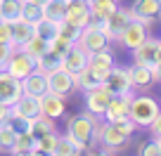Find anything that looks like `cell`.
Here are the masks:
<instances>
[{
  "instance_id": "6da1fadb",
  "label": "cell",
  "mask_w": 161,
  "mask_h": 156,
  "mask_svg": "<svg viewBox=\"0 0 161 156\" xmlns=\"http://www.w3.org/2000/svg\"><path fill=\"white\" fill-rule=\"evenodd\" d=\"M97 116L90 111H83V114H76L69 118L66 123V135L86 151L90 144H95V130H97Z\"/></svg>"
},
{
  "instance_id": "7a4b0ae2",
  "label": "cell",
  "mask_w": 161,
  "mask_h": 156,
  "mask_svg": "<svg viewBox=\"0 0 161 156\" xmlns=\"http://www.w3.org/2000/svg\"><path fill=\"white\" fill-rule=\"evenodd\" d=\"M159 102L149 95H133L130 100V109H128V116L130 121L135 123L137 128H149V123L154 121V116L159 114Z\"/></svg>"
},
{
  "instance_id": "3957f363",
  "label": "cell",
  "mask_w": 161,
  "mask_h": 156,
  "mask_svg": "<svg viewBox=\"0 0 161 156\" xmlns=\"http://www.w3.org/2000/svg\"><path fill=\"white\" fill-rule=\"evenodd\" d=\"M128 140H130V137L123 135V132L116 128V123H111V121H102V123H97V130H95V144H100L104 154H111V151L123 149V147L128 144Z\"/></svg>"
},
{
  "instance_id": "277c9868",
  "label": "cell",
  "mask_w": 161,
  "mask_h": 156,
  "mask_svg": "<svg viewBox=\"0 0 161 156\" xmlns=\"http://www.w3.org/2000/svg\"><path fill=\"white\" fill-rule=\"evenodd\" d=\"M76 45L83 47L88 55L109 45V38H107L104 31H102V21H100V19H90V21H88V26H83V29H80L78 38H76Z\"/></svg>"
},
{
  "instance_id": "5b68a950",
  "label": "cell",
  "mask_w": 161,
  "mask_h": 156,
  "mask_svg": "<svg viewBox=\"0 0 161 156\" xmlns=\"http://www.w3.org/2000/svg\"><path fill=\"white\" fill-rule=\"evenodd\" d=\"M147 35H149V26H147L145 21H140V19H135V17H133V19L128 21V26L121 31L119 43L126 47V50L133 52L137 45H142V43L147 40Z\"/></svg>"
},
{
  "instance_id": "8992f818",
  "label": "cell",
  "mask_w": 161,
  "mask_h": 156,
  "mask_svg": "<svg viewBox=\"0 0 161 156\" xmlns=\"http://www.w3.org/2000/svg\"><path fill=\"white\" fill-rule=\"evenodd\" d=\"M133 19V12H130V7H116L114 12H111L109 17H107L104 21H102V31H104V35L109 38V40H119V35H121V31L128 26V21Z\"/></svg>"
},
{
  "instance_id": "52a82bcc",
  "label": "cell",
  "mask_w": 161,
  "mask_h": 156,
  "mask_svg": "<svg viewBox=\"0 0 161 156\" xmlns=\"http://www.w3.org/2000/svg\"><path fill=\"white\" fill-rule=\"evenodd\" d=\"M3 71H7L12 78H17V81H24L31 71H36V59H31V57L24 55L19 47H14V52L10 55V59H7V64H5Z\"/></svg>"
},
{
  "instance_id": "ba28073f",
  "label": "cell",
  "mask_w": 161,
  "mask_h": 156,
  "mask_svg": "<svg viewBox=\"0 0 161 156\" xmlns=\"http://www.w3.org/2000/svg\"><path fill=\"white\" fill-rule=\"evenodd\" d=\"M111 97H114V92L107 88V83H100L97 88L86 90V109L90 111V114H95L97 118H102V116H104V109H107V104H109Z\"/></svg>"
},
{
  "instance_id": "9c48e42d",
  "label": "cell",
  "mask_w": 161,
  "mask_h": 156,
  "mask_svg": "<svg viewBox=\"0 0 161 156\" xmlns=\"http://www.w3.org/2000/svg\"><path fill=\"white\" fill-rule=\"evenodd\" d=\"M45 76H47V90H50V92H57V95L66 97V95H71V92L76 90L74 73L66 71L64 66H59V69L50 71V73H45Z\"/></svg>"
},
{
  "instance_id": "30bf717a",
  "label": "cell",
  "mask_w": 161,
  "mask_h": 156,
  "mask_svg": "<svg viewBox=\"0 0 161 156\" xmlns=\"http://www.w3.org/2000/svg\"><path fill=\"white\" fill-rule=\"evenodd\" d=\"M12 109V121L14 123H29V121H33L36 116L40 114V104H38V100L36 97H29V95H21L19 100L14 102V104L10 106Z\"/></svg>"
},
{
  "instance_id": "8fae6325",
  "label": "cell",
  "mask_w": 161,
  "mask_h": 156,
  "mask_svg": "<svg viewBox=\"0 0 161 156\" xmlns=\"http://www.w3.org/2000/svg\"><path fill=\"white\" fill-rule=\"evenodd\" d=\"M90 19L92 14H90V3L88 0H66V14H64L66 24L83 29V26H88Z\"/></svg>"
},
{
  "instance_id": "7c38bea8",
  "label": "cell",
  "mask_w": 161,
  "mask_h": 156,
  "mask_svg": "<svg viewBox=\"0 0 161 156\" xmlns=\"http://www.w3.org/2000/svg\"><path fill=\"white\" fill-rule=\"evenodd\" d=\"M130 100H133V90L130 92H121V95H114L109 100V104H107L104 109V121H121V118H126L128 116V109H130Z\"/></svg>"
},
{
  "instance_id": "4fadbf2b",
  "label": "cell",
  "mask_w": 161,
  "mask_h": 156,
  "mask_svg": "<svg viewBox=\"0 0 161 156\" xmlns=\"http://www.w3.org/2000/svg\"><path fill=\"white\" fill-rule=\"evenodd\" d=\"M107 73L109 71L104 69H95V66H83L80 71H76L74 78H76V90H90V88H97L100 83L107 81Z\"/></svg>"
},
{
  "instance_id": "5bb4252c",
  "label": "cell",
  "mask_w": 161,
  "mask_h": 156,
  "mask_svg": "<svg viewBox=\"0 0 161 156\" xmlns=\"http://www.w3.org/2000/svg\"><path fill=\"white\" fill-rule=\"evenodd\" d=\"M107 88H109L114 95H121V92H130L133 90V81H130V71L123 69V66H111L109 73H107Z\"/></svg>"
},
{
  "instance_id": "9a60e30c",
  "label": "cell",
  "mask_w": 161,
  "mask_h": 156,
  "mask_svg": "<svg viewBox=\"0 0 161 156\" xmlns=\"http://www.w3.org/2000/svg\"><path fill=\"white\" fill-rule=\"evenodd\" d=\"M38 104H40V114L43 116H50V118H62L66 111V102L62 95H57V92H50L47 90L43 97H38Z\"/></svg>"
},
{
  "instance_id": "2e32d148",
  "label": "cell",
  "mask_w": 161,
  "mask_h": 156,
  "mask_svg": "<svg viewBox=\"0 0 161 156\" xmlns=\"http://www.w3.org/2000/svg\"><path fill=\"white\" fill-rule=\"evenodd\" d=\"M130 12H133L135 19H140L147 26H152V21L161 14V0H135L130 5Z\"/></svg>"
},
{
  "instance_id": "e0dca14e",
  "label": "cell",
  "mask_w": 161,
  "mask_h": 156,
  "mask_svg": "<svg viewBox=\"0 0 161 156\" xmlns=\"http://www.w3.org/2000/svg\"><path fill=\"white\" fill-rule=\"evenodd\" d=\"M21 95H24V90H21V81L12 78L7 71H0V102H5V104L12 106Z\"/></svg>"
},
{
  "instance_id": "ac0fdd59",
  "label": "cell",
  "mask_w": 161,
  "mask_h": 156,
  "mask_svg": "<svg viewBox=\"0 0 161 156\" xmlns=\"http://www.w3.org/2000/svg\"><path fill=\"white\" fill-rule=\"evenodd\" d=\"M21 90H24V95H29V97H43L47 92V76L43 73V71H31L29 76H26L24 81H21Z\"/></svg>"
},
{
  "instance_id": "d6986e66",
  "label": "cell",
  "mask_w": 161,
  "mask_h": 156,
  "mask_svg": "<svg viewBox=\"0 0 161 156\" xmlns=\"http://www.w3.org/2000/svg\"><path fill=\"white\" fill-rule=\"evenodd\" d=\"M10 154L14 156H31L36 154V132L29 130V128H17V137H14V144H12Z\"/></svg>"
},
{
  "instance_id": "ffe728a7",
  "label": "cell",
  "mask_w": 161,
  "mask_h": 156,
  "mask_svg": "<svg viewBox=\"0 0 161 156\" xmlns=\"http://www.w3.org/2000/svg\"><path fill=\"white\" fill-rule=\"evenodd\" d=\"M156 47H159V40L147 35V40L133 50V64L154 66V64H156Z\"/></svg>"
},
{
  "instance_id": "44dd1931",
  "label": "cell",
  "mask_w": 161,
  "mask_h": 156,
  "mask_svg": "<svg viewBox=\"0 0 161 156\" xmlns=\"http://www.w3.org/2000/svg\"><path fill=\"white\" fill-rule=\"evenodd\" d=\"M62 66H64L66 71H71V73L80 71L83 66H88V52L83 50V47H78V45L74 43V45H71L69 50L64 52V59H62Z\"/></svg>"
},
{
  "instance_id": "7402d4cb",
  "label": "cell",
  "mask_w": 161,
  "mask_h": 156,
  "mask_svg": "<svg viewBox=\"0 0 161 156\" xmlns=\"http://www.w3.org/2000/svg\"><path fill=\"white\" fill-rule=\"evenodd\" d=\"M31 35H36V24H33V21L21 19V17L12 21V43H14V47L24 45Z\"/></svg>"
},
{
  "instance_id": "603a6c76",
  "label": "cell",
  "mask_w": 161,
  "mask_h": 156,
  "mask_svg": "<svg viewBox=\"0 0 161 156\" xmlns=\"http://www.w3.org/2000/svg\"><path fill=\"white\" fill-rule=\"evenodd\" d=\"M19 50L24 52V55H29L31 59H40V57H43L47 50H50V40L36 33V35H31V38L24 43V45H19Z\"/></svg>"
},
{
  "instance_id": "cb8c5ba5",
  "label": "cell",
  "mask_w": 161,
  "mask_h": 156,
  "mask_svg": "<svg viewBox=\"0 0 161 156\" xmlns=\"http://www.w3.org/2000/svg\"><path fill=\"white\" fill-rule=\"evenodd\" d=\"M66 14V0H45L43 5V19L52 21V24H62Z\"/></svg>"
},
{
  "instance_id": "d4e9b609",
  "label": "cell",
  "mask_w": 161,
  "mask_h": 156,
  "mask_svg": "<svg viewBox=\"0 0 161 156\" xmlns=\"http://www.w3.org/2000/svg\"><path fill=\"white\" fill-rule=\"evenodd\" d=\"M128 71H130V81H133V88H149L152 83H154V71H152V66L133 64Z\"/></svg>"
},
{
  "instance_id": "484cf974",
  "label": "cell",
  "mask_w": 161,
  "mask_h": 156,
  "mask_svg": "<svg viewBox=\"0 0 161 156\" xmlns=\"http://www.w3.org/2000/svg\"><path fill=\"white\" fill-rule=\"evenodd\" d=\"M88 3H90L92 19H100V21H104L107 17L119 7V0H88Z\"/></svg>"
},
{
  "instance_id": "4316f807",
  "label": "cell",
  "mask_w": 161,
  "mask_h": 156,
  "mask_svg": "<svg viewBox=\"0 0 161 156\" xmlns=\"http://www.w3.org/2000/svg\"><path fill=\"white\" fill-rule=\"evenodd\" d=\"M88 66L109 71L111 66H114V55H111V50H109V47H102V50L90 52V55H88Z\"/></svg>"
},
{
  "instance_id": "83f0119b",
  "label": "cell",
  "mask_w": 161,
  "mask_h": 156,
  "mask_svg": "<svg viewBox=\"0 0 161 156\" xmlns=\"http://www.w3.org/2000/svg\"><path fill=\"white\" fill-rule=\"evenodd\" d=\"M76 154H83V149H80L69 135H59L57 137V144H55L52 156H76Z\"/></svg>"
},
{
  "instance_id": "f1b7e54d",
  "label": "cell",
  "mask_w": 161,
  "mask_h": 156,
  "mask_svg": "<svg viewBox=\"0 0 161 156\" xmlns=\"http://www.w3.org/2000/svg\"><path fill=\"white\" fill-rule=\"evenodd\" d=\"M14 137H17V123L12 118L0 123V151H10L14 144Z\"/></svg>"
},
{
  "instance_id": "f546056e",
  "label": "cell",
  "mask_w": 161,
  "mask_h": 156,
  "mask_svg": "<svg viewBox=\"0 0 161 156\" xmlns=\"http://www.w3.org/2000/svg\"><path fill=\"white\" fill-rule=\"evenodd\" d=\"M62 59H64L62 55L47 50L45 55L40 57V59H36V69L43 71V73H50V71H55V69H59V66H62Z\"/></svg>"
},
{
  "instance_id": "4dcf8cb0",
  "label": "cell",
  "mask_w": 161,
  "mask_h": 156,
  "mask_svg": "<svg viewBox=\"0 0 161 156\" xmlns=\"http://www.w3.org/2000/svg\"><path fill=\"white\" fill-rule=\"evenodd\" d=\"M57 132H43V135H36V154H52L57 144Z\"/></svg>"
},
{
  "instance_id": "1f68e13d",
  "label": "cell",
  "mask_w": 161,
  "mask_h": 156,
  "mask_svg": "<svg viewBox=\"0 0 161 156\" xmlns=\"http://www.w3.org/2000/svg\"><path fill=\"white\" fill-rule=\"evenodd\" d=\"M21 17V0H0V19L14 21Z\"/></svg>"
},
{
  "instance_id": "d6a6232c",
  "label": "cell",
  "mask_w": 161,
  "mask_h": 156,
  "mask_svg": "<svg viewBox=\"0 0 161 156\" xmlns=\"http://www.w3.org/2000/svg\"><path fill=\"white\" fill-rule=\"evenodd\" d=\"M40 17H43V7L36 3H29V0H21V19H29L36 24Z\"/></svg>"
},
{
  "instance_id": "836d02e7",
  "label": "cell",
  "mask_w": 161,
  "mask_h": 156,
  "mask_svg": "<svg viewBox=\"0 0 161 156\" xmlns=\"http://www.w3.org/2000/svg\"><path fill=\"white\" fill-rule=\"evenodd\" d=\"M36 33L50 40V38H55V33H57V24H52V21H47V19L40 17V19L36 21Z\"/></svg>"
},
{
  "instance_id": "e575fe53",
  "label": "cell",
  "mask_w": 161,
  "mask_h": 156,
  "mask_svg": "<svg viewBox=\"0 0 161 156\" xmlns=\"http://www.w3.org/2000/svg\"><path fill=\"white\" fill-rule=\"evenodd\" d=\"M137 154H140V156H161V147H159V142H156V137H154L152 142H145V144H140Z\"/></svg>"
},
{
  "instance_id": "d590c367",
  "label": "cell",
  "mask_w": 161,
  "mask_h": 156,
  "mask_svg": "<svg viewBox=\"0 0 161 156\" xmlns=\"http://www.w3.org/2000/svg\"><path fill=\"white\" fill-rule=\"evenodd\" d=\"M0 43L14 45L12 43V21H7V19H0Z\"/></svg>"
},
{
  "instance_id": "8d00e7d4",
  "label": "cell",
  "mask_w": 161,
  "mask_h": 156,
  "mask_svg": "<svg viewBox=\"0 0 161 156\" xmlns=\"http://www.w3.org/2000/svg\"><path fill=\"white\" fill-rule=\"evenodd\" d=\"M116 123V128H119L121 132H123V135H128V137H133V132H135V123L130 121V116H126V118H121V121H114Z\"/></svg>"
},
{
  "instance_id": "74e56055",
  "label": "cell",
  "mask_w": 161,
  "mask_h": 156,
  "mask_svg": "<svg viewBox=\"0 0 161 156\" xmlns=\"http://www.w3.org/2000/svg\"><path fill=\"white\" fill-rule=\"evenodd\" d=\"M14 52V45H7V43H0V71L5 69L7 59H10V55Z\"/></svg>"
},
{
  "instance_id": "f35d334b",
  "label": "cell",
  "mask_w": 161,
  "mask_h": 156,
  "mask_svg": "<svg viewBox=\"0 0 161 156\" xmlns=\"http://www.w3.org/2000/svg\"><path fill=\"white\" fill-rule=\"evenodd\" d=\"M149 130H152L154 137H161V109H159V114L154 116V121L149 123Z\"/></svg>"
},
{
  "instance_id": "ab89813d",
  "label": "cell",
  "mask_w": 161,
  "mask_h": 156,
  "mask_svg": "<svg viewBox=\"0 0 161 156\" xmlns=\"http://www.w3.org/2000/svg\"><path fill=\"white\" fill-rule=\"evenodd\" d=\"M10 118H12V109H10V104H5V102H0V123L10 121Z\"/></svg>"
},
{
  "instance_id": "60d3db41",
  "label": "cell",
  "mask_w": 161,
  "mask_h": 156,
  "mask_svg": "<svg viewBox=\"0 0 161 156\" xmlns=\"http://www.w3.org/2000/svg\"><path fill=\"white\" fill-rule=\"evenodd\" d=\"M152 71H154V81H161V62H156L152 66Z\"/></svg>"
},
{
  "instance_id": "b9f144b4",
  "label": "cell",
  "mask_w": 161,
  "mask_h": 156,
  "mask_svg": "<svg viewBox=\"0 0 161 156\" xmlns=\"http://www.w3.org/2000/svg\"><path fill=\"white\" fill-rule=\"evenodd\" d=\"M29 3H36V5H40V7L45 5V0H29Z\"/></svg>"
},
{
  "instance_id": "7bdbcfd3",
  "label": "cell",
  "mask_w": 161,
  "mask_h": 156,
  "mask_svg": "<svg viewBox=\"0 0 161 156\" xmlns=\"http://www.w3.org/2000/svg\"><path fill=\"white\" fill-rule=\"evenodd\" d=\"M156 142H159V147H161V137H156Z\"/></svg>"
}]
</instances>
